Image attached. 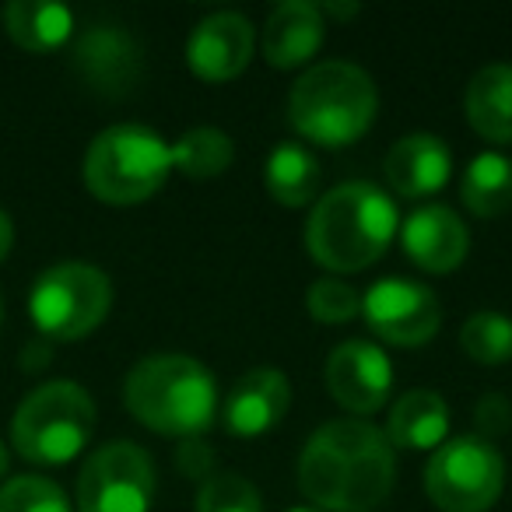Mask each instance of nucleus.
I'll use <instances>...</instances> for the list:
<instances>
[{"label": "nucleus", "instance_id": "nucleus-1", "mask_svg": "<svg viewBox=\"0 0 512 512\" xmlns=\"http://www.w3.org/2000/svg\"><path fill=\"white\" fill-rule=\"evenodd\" d=\"M393 481L397 449L369 421L334 418L302 446L299 488L320 512H376Z\"/></svg>", "mask_w": 512, "mask_h": 512}, {"label": "nucleus", "instance_id": "nucleus-2", "mask_svg": "<svg viewBox=\"0 0 512 512\" xmlns=\"http://www.w3.org/2000/svg\"><path fill=\"white\" fill-rule=\"evenodd\" d=\"M400 232V211L376 183H341L323 193L306 221V249L334 274H358L390 249Z\"/></svg>", "mask_w": 512, "mask_h": 512}, {"label": "nucleus", "instance_id": "nucleus-3", "mask_svg": "<svg viewBox=\"0 0 512 512\" xmlns=\"http://www.w3.org/2000/svg\"><path fill=\"white\" fill-rule=\"evenodd\" d=\"M127 411L144 428L172 439H197L218 411V383L190 355H148L127 372Z\"/></svg>", "mask_w": 512, "mask_h": 512}, {"label": "nucleus", "instance_id": "nucleus-4", "mask_svg": "<svg viewBox=\"0 0 512 512\" xmlns=\"http://www.w3.org/2000/svg\"><path fill=\"white\" fill-rule=\"evenodd\" d=\"M376 113V81L348 60H323L309 67L288 95V123L320 148L362 141L376 123Z\"/></svg>", "mask_w": 512, "mask_h": 512}, {"label": "nucleus", "instance_id": "nucleus-5", "mask_svg": "<svg viewBox=\"0 0 512 512\" xmlns=\"http://www.w3.org/2000/svg\"><path fill=\"white\" fill-rule=\"evenodd\" d=\"M172 176V144L141 123L102 130L85 151V186L95 200L130 207L151 200Z\"/></svg>", "mask_w": 512, "mask_h": 512}, {"label": "nucleus", "instance_id": "nucleus-6", "mask_svg": "<svg viewBox=\"0 0 512 512\" xmlns=\"http://www.w3.org/2000/svg\"><path fill=\"white\" fill-rule=\"evenodd\" d=\"M95 404L85 386L71 379H53L32 390L18 404L11 421V442L29 463L60 467L71 463L92 442Z\"/></svg>", "mask_w": 512, "mask_h": 512}, {"label": "nucleus", "instance_id": "nucleus-7", "mask_svg": "<svg viewBox=\"0 0 512 512\" xmlns=\"http://www.w3.org/2000/svg\"><path fill=\"white\" fill-rule=\"evenodd\" d=\"M113 306V281L92 264H57L32 285V323L50 341H81Z\"/></svg>", "mask_w": 512, "mask_h": 512}, {"label": "nucleus", "instance_id": "nucleus-8", "mask_svg": "<svg viewBox=\"0 0 512 512\" xmlns=\"http://www.w3.org/2000/svg\"><path fill=\"white\" fill-rule=\"evenodd\" d=\"M505 488V460L481 435L446 439L425 463V495L439 512H488Z\"/></svg>", "mask_w": 512, "mask_h": 512}, {"label": "nucleus", "instance_id": "nucleus-9", "mask_svg": "<svg viewBox=\"0 0 512 512\" xmlns=\"http://www.w3.org/2000/svg\"><path fill=\"white\" fill-rule=\"evenodd\" d=\"M155 463L137 442H106L78 474V512H151Z\"/></svg>", "mask_w": 512, "mask_h": 512}, {"label": "nucleus", "instance_id": "nucleus-10", "mask_svg": "<svg viewBox=\"0 0 512 512\" xmlns=\"http://www.w3.org/2000/svg\"><path fill=\"white\" fill-rule=\"evenodd\" d=\"M362 316L369 330L397 348H421L442 327L439 295L411 278H383L362 295Z\"/></svg>", "mask_w": 512, "mask_h": 512}, {"label": "nucleus", "instance_id": "nucleus-11", "mask_svg": "<svg viewBox=\"0 0 512 512\" xmlns=\"http://www.w3.org/2000/svg\"><path fill=\"white\" fill-rule=\"evenodd\" d=\"M327 390L344 411L372 414L390 400L393 365L372 341H344L327 358Z\"/></svg>", "mask_w": 512, "mask_h": 512}, {"label": "nucleus", "instance_id": "nucleus-12", "mask_svg": "<svg viewBox=\"0 0 512 512\" xmlns=\"http://www.w3.org/2000/svg\"><path fill=\"white\" fill-rule=\"evenodd\" d=\"M256 53V29L249 25L246 15L235 11H218V15L204 18L197 29L190 32L186 43V64L207 85H221V81L239 78L249 67Z\"/></svg>", "mask_w": 512, "mask_h": 512}, {"label": "nucleus", "instance_id": "nucleus-13", "mask_svg": "<svg viewBox=\"0 0 512 512\" xmlns=\"http://www.w3.org/2000/svg\"><path fill=\"white\" fill-rule=\"evenodd\" d=\"M400 246L411 256V264L428 274H449L467 260L470 232L460 214L442 204L418 207L400 225Z\"/></svg>", "mask_w": 512, "mask_h": 512}, {"label": "nucleus", "instance_id": "nucleus-14", "mask_svg": "<svg viewBox=\"0 0 512 512\" xmlns=\"http://www.w3.org/2000/svg\"><path fill=\"white\" fill-rule=\"evenodd\" d=\"M288 407H292L288 376L271 365H260V369H249L228 393L225 428L228 435H239V439H256V435L274 432L285 421Z\"/></svg>", "mask_w": 512, "mask_h": 512}, {"label": "nucleus", "instance_id": "nucleus-15", "mask_svg": "<svg viewBox=\"0 0 512 512\" xmlns=\"http://www.w3.org/2000/svg\"><path fill=\"white\" fill-rule=\"evenodd\" d=\"M386 179L404 200H421L439 193L453 176V151L439 134H407L386 155Z\"/></svg>", "mask_w": 512, "mask_h": 512}, {"label": "nucleus", "instance_id": "nucleus-16", "mask_svg": "<svg viewBox=\"0 0 512 512\" xmlns=\"http://www.w3.org/2000/svg\"><path fill=\"white\" fill-rule=\"evenodd\" d=\"M323 39H327V22L320 15V4L309 0H285L271 11L264 25V39L260 50L264 60L278 71H295V67L309 64L320 53Z\"/></svg>", "mask_w": 512, "mask_h": 512}, {"label": "nucleus", "instance_id": "nucleus-17", "mask_svg": "<svg viewBox=\"0 0 512 512\" xmlns=\"http://www.w3.org/2000/svg\"><path fill=\"white\" fill-rule=\"evenodd\" d=\"M449 435V404L435 390H407L393 404L386 421V439L393 449L407 453H425L439 449Z\"/></svg>", "mask_w": 512, "mask_h": 512}, {"label": "nucleus", "instance_id": "nucleus-18", "mask_svg": "<svg viewBox=\"0 0 512 512\" xmlns=\"http://www.w3.org/2000/svg\"><path fill=\"white\" fill-rule=\"evenodd\" d=\"M467 120L484 141L512 144V64H488L470 78L463 95Z\"/></svg>", "mask_w": 512, "mask_h": 512}, {"label": "nucleus", "instance_id": "nucleus-19", "mask_svg": "<svg viewBox=\"0 0 512 512\" xmlns=\"http://www.w3.org/2000/svg\"><path fill=\"white\" fill-rule=\"evenodd\" d=\"M137 46L120 29H92L78 43V67L102 92H123L137 78Z\"/></svg>", "mask_w": 512, "mask_h": 512}, {"label": "nucleus", "instance_id": "nucleus-20", "mask_svg": "<svg viewBox=\"0 0 512 512\" xmlns=\"http://www.w3.org/2000/svg\"><path fill=\"white\" fill-rule=\"evenodd\" d=\"M264 183H267V193H271L281 207H306V204H313L323 186V165L306 144L285 141L267 158Z\"/></svg>", "mask_w": 512, "mask_h": 512}, {"label": "nucleus", "instance_id": "nucleus-21", "mask_svg": "<svg viewBox=\"0 0 512 512\" xmlns=\"http://www.w3.org/2000/svg\"><path fill=\"white\" fill-rule=\"evenodd\" d=\"M4 29L22 50L50 53L74 36V15L53 0H11L4 8Z\"/></svg>", "mask_w": 512, "mask_h": 512}, {"label": "nucleus", "instance_id": "nucleus-22", "mask_svg": "<svg viewBox=\"0 0 512 512\" xmlns=\"http://www.w3.org/2000/svg\"><path fill=\"white\" fill-rule=\"evenodd\" d=\"M460 197L477 218H502L512 211V158L498 151H481L470 158L460 179Z\"/></svg>", "mask_w": 512, "mask_h": 512}, {"label": "nucleus", "instance_id": "nucleus-23", "mask_svg": "<svg viewBox=\"0 0 512 512\" xmlns=\"http://www.w3.org/2000/svg\"><path fill=\"white\" fill-rule=\"evenodd\" d=\"M235 144L218 127H193L172 144V169L190 179H218L232 165Z\"/></svg>", "mask_w": 512, "mask_h": 512}, {"label": "nucleus", "instance_id": "nucleus-24", "mask_svg": "<svg viewBox=\"0 0 512 512\" xmlns=\"http://www.w3.org/2000/svg\"><path fill=\"white\" fill-rule=\"evenodd\" d=\"M460 348L477 365H505L512 362V320L502 313L481 309L460 330Z\"/></svg>", "mask_w": 512, "mask_h": 512}, {"label": "nucleus", "instance_id": "nucleus-25", "mask_svg": "<svg viewBox=\"0 0 512 512\" xmlns=\"http://www.w3.org/2000/svg\"><path fill=\"white\" fill-rule=\"evenodd\" d=\"M0 512H71V502L57 481L22 474L0 484Z\"/></svg>", "mask_w": 512, "mask_h": 512}, {"label": "nucleus", "instance_id": "nucleus-26", "mask_svg": "<svg viewBox=\"0 0 512 512\" xmlns=\"http://www.w3.org/2000/svg\"><path fill=\"white\" fill-rule=\"evenodd\" d=\"M197 512H264V498L246 477L211 474L197 488Z\"/></svg>", "mask_w": 512, "mask_h": 512}, {"label": "nucleus", "instance_id": "nucleus-27", "mask_svg": "<svg viewBox=\"0 0 512 512\" xmlns=\"http://www.w3.org/2000/svg\"><path fill=\"white\" fill-rule=\"evenodd\" d=\"M306 309L316 323L337 327V323H348L355 316H362V295L341 278H320L309 285Z\"/></svg>", "mask_w": 512, "mask_h": 512}, {"label": "nucleus", "instance_id": "nucleus-28", "mask_svg": "<svg viewBox=\"0 0 512 512\" xmlns=\"http://www.w3.org/2000/svg\"><path fill=\"white\" fill-rule=\"evenodd\" d=\"M474 421H477V428H481V432L488 435V442H491V435H502L505 428H509L512 404L505 397H498V393H488V397H481V404H477ZM484 435H481V439H484Z\"/></svg>", "mask_w": 512, "mask_h": 512}, {"label": "nucleus", "instance_id": "nucleus-29", "mask_svg": "<svg viewBox=\"0 0 512 512\" xmlns=\"http://www.w3.org/2000/svg\"><path fill=\"white\" fill-rule=\"evenodd\" d=\"M176 467L183 470L186 477H193V481L204 484L207 477L214 474V453H211V446H204L200 439H186L183 446H179V453H176Z\"/></svg>", "mask_w": 512, "mask_h": 512}, {"label": "nucleus", "instance_id": "nucleus-30", "mask_svg": "<svg viewBox=\"0 0 512 512\" xmlns=\"http://www.w3.org/2000/svg\"><path fill=\"white\" fill-rule=\"evenodd\" d=\"M11 246H15V221H11L8 211H0V264L8 260Z\"/></svg>", "mask_w": 512, "mask_h": 512}, {"label": "nucleus", "instance_id": "nucleus-31", "mask_svg": "<svg viewBox=\"0 0 512 512\" xmlns=\"http://www.w3.org/2000/svg\"><path fill=\"white\" fill-rule=\"evenodd\" d=\"M358 4H348V8H344V4H320V15L327 18V15H334V18H355L358 15Z\"/></svg>", "mask_w": 512, "mask_h": 512}, {"label": "nucleus", "instance_id": "nucleus-32", "mask_svg": "<svg viewBox=\"0 0 512 512\" xmlns=\"http://www.w3.org/2000/svg\"><path fill=\"white\" fill-rule=\"evenodd\" d=\"M8 474V449H4V442H0V477Z\"/></svg>", "mask_w": 512, "mask_h": 512}, {"label": "nucleus", "instance_id": "nucleus-33", "mask_svg": "<svg viewBox=\"0 0 512 512\" xmlns=\"http://www.w3.org/2000/svg\"><path fill=\"white\" fill-rule=\"evenodd\" d=\"M288 512H320V509H309V505H299V509H288Z\"/></svg>", "mask_w": 512, "mask_h": 512}, {"label": "nucleus", "instance_id": "nucleus-34", "mask_svg": "<svg viewBox=\"0 0 512 512\" xmlns=\"http://www.w3.org/2000/svg\"><path fill=\"white\" fill-rule=\"evenodd\" d=\"M0 323H4V306H0Z\"/></svg>", "mask_w": 512, "mask_h": 512}]
</instances>
